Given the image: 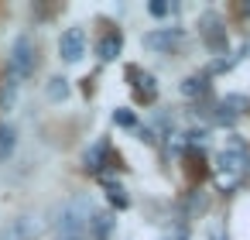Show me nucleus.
Masks as SVG:
<instances>
[{"instance_id":"obj_1","label":"nucleus","mask_w":250,"mask_h":240,"mask_svg":"<svg viewBox=\"0 0 250 240\" xmlns=\"http://www.w3.org/2000/svg\"><path fill=\"white\" fill-rule=\"evenodd\" d=\"M247 168H250L247 144H243L240 137H229V141L219 148V154H216V172H212V175H216V185H219L223 192L236 189V185L243 182Z\"/></svg>"},{"instance_id":"obj_2","label":"nucleus","mask_w":250,"mask_h":240,"mask_svg":"<svg viewBox=\"0 0 250 240\" xmlns=\"http://www.w3.org/2000/svg\"><path fill=\"white\" fill-rule=\"evenodd\" d=\"M93 223V202L89 199H69L59 213V233L62 237H86Z\"/></svg>"},{"instance_id":"obj_3","label":"nucleus","mask_w":250,"mask_h":240,"mask_svg":"<svg viewBox=\"0 0 250 240\" xmlns=\"http://www.w3.org/2000/svg\"><path fill=\"white\" fill-rule=\"evenodd\" d=\"M7 69H11V79H28L35 72V42L31 38H18L11 45V55H7Z\"/></svg>"},{"instance_id":"obj_4","label":"nucleus","mask_w":250,"mask_h":240,"mask_svg":"<svg viewBox=\"0 0 250 240\" xmlns=\"http://www.w3.org/2000/svg\"><path fill=\"white\" fill-rule=\"evenodd\" d=\"M59 55L65 59V62H83V55H86V31L83 28H69V31H62V38H59Z\"/></svg>"},{"instance_id":"obj_5","label":"nucleus","mask_w":250,"mask_h":240,"mask_svg":"<svg viewBox=\"0 0 250 240\" xmlns=\"http://www.w3.org/2000/svg\"><path fill=\"white\" fill-rule=\"evenodd\" d=\"M127 79H130V86H134V96H137V100H144V103H154V100H158V83H154V76H151V72H144V69L130 65V69H127Z\"/></svg>"},{"instance_id":"obj_6","label":"nucleus","mask_w":250,"mask_h":240,"mask_svg":"<svg viewBox=\"0 0 250 240\" xmlns=\"http://www.w3.org/2000/svg\"><path fill=\"white\" fill-rule=\"evenodd\" d=\"M38 237V223L31 216H14L0 226V240H35Z\"/></svg>"},{"instance_id":"obj_7","label":"nucleus","mask_w":250,"mask_h":240,"mask_svg":"<svg viewBox=\"0 0 250 240\" xmlns=\"http://www.w3.org/2000/svg\"><path fill=\"white\" fill-rule=\"evenodd\" d=\"M144 45H147L151 52H171V48H178V45H182V31H178V28L151 31V35H144Z\"/></svg>"},{"instance_id":"obj_8","label":"nucleus","mask_w":250,"mask_h":240,"mask_svg":"<svg viewBox=\"0 0 250 240\" xmlns=\"http://www.w3.org/2000/svg\"><path fill=\"white\" fill-rule=\"evenodd\" d=\"M199 28H202V38H206V45H209L212 52H223V48H226V31H219V18H216V14H206V18L199 21Z\"/></svg>"},{"instance_id":"obj_9","label":"nucleus","mask_w":250,"mask_h":240,"mask_svg":"<svg viewBox=\"0 0 250 240\" xmlns=\"http://www.w3.org/2000/svg\"><path fill=\"white\" fill-rule=\"evenodd\" d=\"M120 48H124V35H120V31H106L96 52H100V59H103V62H113V59L120 55Z\"/></svg>"},{"instance_id":"obj_10","label":"nucleus","mask_w":250,"mask_h":240,"mask_svg":"<svg viewBox=\"0 0 250 240\" xmlns=\"http://www.w3.org/2000/svg\"><path fill=\"white\" fill-rule=\"evenodd\" d=\"M106 154H110V144L106 141H96L86 154H83V161H86V172H103V161H106Z\"/></svg>"},{"instance_id":"obj_11","label":"nucleus","mask_w":250,"mask_h":240,"mask_svg":"<svg viewBox=\"0 0 250 240\" xmlns=\"http://www.w3.org/2000/svg\"><path fill=\"white\" fill-rule=\"evenodd\" d=\"M18 103V79L4 76V83H0V110H14Z\"/></svg>"},{"instance_id":"obj_12","label":"nucleus","mask_w":250,"mask_h":240,"mask_svg":"<svg viewBox=\"0 0 250 240\" xmlns=\"http://www.w3.org/2000/svg\"><path fill=\"white\" fill-rule=\"evenodd\" d=\"M14 144H18V131L14 127H0V161H7L14 154Z\"/></svg>"},{"instance_id":"obj_13","label":"nucleus","mask_w":250,"mask_h":240,"mask_svg":"<svg viewBox=\"0 0 250 240\" xmlns=\"http://www.w3.org/2000/svg\"><path fill=\"white\" fill-rule=\"evenodd\" d=\"M182 93H185V96H192V100H195V96H206V93H209L206 76H188V79L182 83Z\"/></svg>"},{"instance_id":"obj_14","label":"nucleus","mask_w":250,"mask_h":240,"mask_svg":"<svg viewBox=\"0 0 250 240\" xmlns=\"http://www.w3.org/2000/svg\"><path fill=\"white\" fill-rule=\"evenodd\" d=\"M69 96V79H62V76H52L48 79V100H65Z\"/></svg>"},{"instance_id":"obj_15","label":"nucleus","mask_w":250,"mask_h":240,"mask_svg":"<svg viewBox=\"0 0 250 240\" xmlns=\"http://www.w3.org/2000/svg\"><path fill=\"white\" fill-rule=\"evenodd\" d=\"M113 124H120V127H134V113H130V110H117V113H113Z\"/></svg>"},{"instance_id":"obj_16","label":"nucleus","mask_w":250,"mask_h":240,"mask_svg":"<svg viewBox=\"0 0 250 240\" xmlns=\"http://www.w3.org/2000/svg\"><path fill=\"white\" fill-rule=\"evenodd\" d=\"M151 14H154V18H165V14H175V4H151Z\"/></svg>"},{"instance_id":"obj_17","label":"nucleus","mask_w":250,"mask_h":240,"mask_svg":"<svg viewBox=\"0 0 250 240\" xmlns=\"http://www.w3.org/2000/svg\"><path fill=\"white\" fill-rule=\"evenodd\" d=\"M59 240H86V237H62V233H59Z\"/></svg>"},{"instance_id":"obj_18","label":"nucleus","mask_w":250,"mask_h":240,"mask_svg":"<svg viewBox=\"0 0 250 240\" xmlns=\"http://www.w3.org/2000/svg\"><path fill=\"white\" fill-rule=\"evenodd\" d=\"M209 237H212V240H223V237H219V230H212V233H209Z\"/></svg>"}]
</instances>
